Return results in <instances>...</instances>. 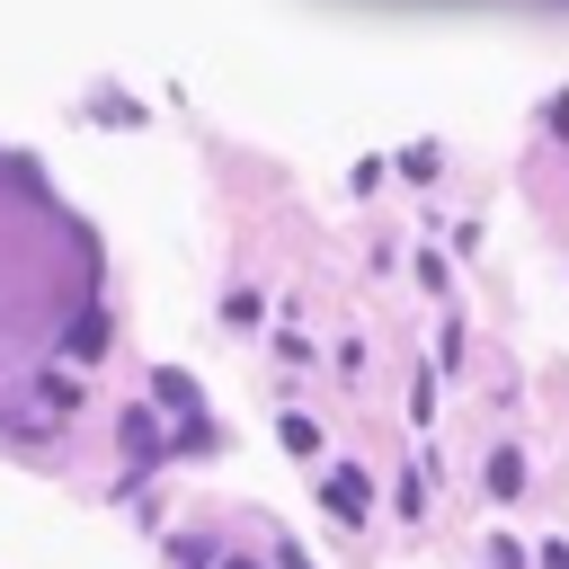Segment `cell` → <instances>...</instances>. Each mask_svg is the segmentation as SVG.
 I'll return each mask as SVG.
<instances>
[{
    "mask_svg": "<svg viewBox=\"0 0 569 569\" xmlns=\"http://www.w3.org/2000/svg\"><path fill=\"white\" fill-rule=\"evenodd\" d=\"M62 347H71V356H107V320H98V311H80V320H71V338H62Z\"/></svg>",
    "mask_w": 569,
    "mask_h": 569,
    "instance_id": "7a4b0ae2",
    "label": "cell"
},
{
    "mask_svg": "<svg viewBox=\"0 0 569 569\" xmlns=\"http://www.w3.org/2000/svg\"><path fill=\"white\" fill-rule=\"evenodd\" d=\"M489 489H498V498H516V489H525V453H516V445H498V453H489Z\"/></svg>",
    "mask_w": 569,
    "mask_h": 569,
    "instance_id": "6da1fadb",
    "label": "cell"
},
{
    "mask_svg": "<svg viewBox=\"0 0 569 569\" xmlns=\"http://www.w3.org/2000/svg\"><path fill=\"white\" fill-rule=\"evenodd\" d=\"M124 453H133V462H151V418H142V409L124 418Z\"/></svg>",
    "mask_w": 569,
    "mask_h": 569,
    "instance_id": "277c9868",
    "label": "cell"
},
{
    "mask_svg": "<svg viewBox=\"0 0 569 569\" xmlns=\"http://www.w3.org/2000/svg\"><path fill=\"white\" fill-rule=\"evenodd\" d=\"M542 569H569V551H560V542H551V551H542Z\"/></svg>",
    "mask_w": 569,
    "mask_h": 569,
    "instance_id": "8992f818",
    "label": "cell"
},
{
    "mask_svg": "<svg viewBox=\"0 0 569 569\" xmlns=\"http://www.w3.org/2000/svg\"><path fill=\"white\" fill-rule=\"evenodd\" d=\"M329 507L338 516H365V471H329Z\"/></svg>",
    "mask_w": 569,
    "mask_h": 569,
    "instance_id": "3957f363",
    "label": "cell"
},
{
    "mask_svg": "<svg viewBox=\"0 0 569 569\" xmlns=\"http://www.w3.org/2000/svg\"><path fill=\"white\" fill-rule=\"evenodd\" d=\"M276 569H311V560H302V551H284V542H276Z\"/></svg>",
    "mask_w": 569,
    "mask_h": 569,
    "instance_id": "5b68a950",
    "label": "cell"
},
{
    "mask_svg": "<svg viewBox=\"0 0 569 569\" xmlns=\"http://www.w3.org/2000/svg\"><path fill=\"white\" fill-rule=\"evenodd\" d=\"M222 569H258V560H222Z\"/></svg>",
    "mask_w": 569,
    "mask_h": 569,
    "instance_id": "52a82bcc",
    "label": "cell"
}]
</instances>
